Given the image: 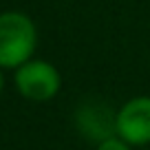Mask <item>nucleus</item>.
Wrapping results in <instances>:
<instances>
[{"label":"nucleus","mask_w":150,"mask_h":150,"mask_svg":"<svg viewBox=\"0 0 150 150\" xmlns=\"http://www.w3.org/2000/svg\"><path fill=\"white\" fill-rule=\"evenodd\" d=\"M13 84L16 91L24 99L35 104L51 102L62 88V75L51 62L47 60H35L31 57L22 66L13 71Z\"/></svg>","instance_id":"2"},{"label":"nucleus","mask_w":150,"mask_h":150,"mask_svg":"<svg viewBox=\"0 0 150 150\" xmlns=\"http://www.w3.org/2000/svg\"><path fill=\"white\" fill-rule=\"evenodd\" d=\"M77 128L82 135L95 139V144L115 135V112L95 106H84L77 112Z\"/></svg>","instance_id":"4"},{"label":"nucleus","mask_w":150,"mask_h":150,"mask_svg":"<svg viewBox=\"0 0 150 150\" xmlns=\"http://www.w3.org/2000/svg\"><path fill=\"white\" fill-rule=\"evenodd\" d=\"M95 150H132V146L128 141H124L119 135H110L106 139L97 141L95 144Z\"/></svg>","instance_id":"5"},{"label":"nucleus","mask_w":150,"mask_h":150,"mask_svg":"<svg viewBox=\"0 0 150 150\" xmlns=\"http://www.w3.org/2000/svg\"><path fill=\"white\" fill-rule=\"evenodd\" d=\"M35 47V22L22 11H2L0 13V69L16 71L33 57Z\"/></svg>","instance_id":"1"},{"label":"nucleus","mask_w":150,"mask_h":150,"mask_svg":"<svg viewBox=\"0 0 150 150\" xmlns=\"http://www.w3.org/2000/svg\"><path fill=\"white\" fill-rule=\"evenodd\" d=\"M2 88H5V77H2V69H0V95H2Z\"/></svg>","instance_id":"6"},{"label":"nucleus","mask_w":150,"mask_h":150,"mask_svg":"<svg viewBox=\"0 0 150 150\" xmlns=\"http://www.w3.org/2000/svg\"><path fill=\"white\" fill-rule=\"evenodd\" d=\"M115 135L132 148L150 144V95H137L115 110Z\"/></svg>","instance_id":"3"}]
</instances>
